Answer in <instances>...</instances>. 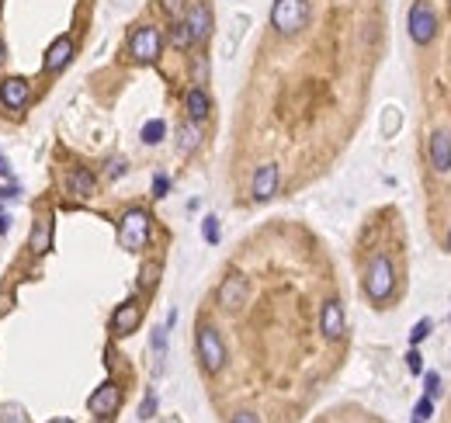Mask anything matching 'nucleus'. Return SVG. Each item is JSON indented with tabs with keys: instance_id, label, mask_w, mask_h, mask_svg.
Returning <instances> with one entry per match:
<instances>
[{
	"instance_id": "b1692460",
	"label": "nucleus",
	"mask_w": 451,
	"mask_h": 423,
	"mask_svg": "<svg viewBox=\"0 0 451 423\" xmlns=\"http://www.w3.org/2000/svg\"><path fill=\"white\" fill-rule=\"evenodd\" d=\"M201 236H205L208 243H219V219H215V216H208V219L201 223Z\"/></svg>"
},
{
	"instance_id": "9d476101",
	"label": "nucleus",
	"mask_w": 451,
	"mask_h": 423,
	"mask_svg": "<svg viewBox=\"0 0 451 423\" xmlns=\"http://www.w3.org/2000/svg\"><path fill=\"white\" fill-rule=\"evenodd\" d=\"M184 21H187L194 42H205V39H208V32H212V11H208L205 0H194V4L187 8V15H184Z\"/></svg>"
},
{
	"instance_id": "7ed1b4c3",
	"label": "nucleus",
	"mask_w": 451,
	"mask_h": 423,
	"mask_svg": "<svg viewBox=\"0 0 451 423\" xmlns=\"http://www.w3.org/2000/svg\"><path fill=\"white\" fill-rule=\"evenodd\" d=\"M118 240H122V247L125 250H142L146 243H149V216L142 208H132V212H125V219H122V229H118Z\"/></svg>"
},
{
	"instance_id": "f8f14e48",
	"label": "nucleus",
	"mask_w": 451,
	"mask_h": 423,
	"mask_svg": "<svg viewBox=\"0 0 451 423\" xmlns=\"http://www.w3.org/2000/svg\"><path fill=\"white\" fill-rule=\"evenodd\" d=\"M243 299H247V278L230 274L219 285V306L222 309H237V306H243Z\"/></svg>"
},
{
	"instance_id": "bb28decb",
	"label": "nucleus",
	"mask_w": 451,
	"mask_h": 423,
	"mask_svg": "<svg viewBox=\"0 0 451 423\" xmlns=\"http://www.w3.org/2000/svg\"><path fill=\"white\" fill-rule=\"evenodd\" d=\"M167 191H170V180H167L163 173H156V177H153V198H163Z\"/></svg>"
},
{
	"instance_id": "a211bd4d",
	"label": "nucleus",
	"mask_w": 451,
	"mask_h": 423,
	"mask_svg": "<svg viewBox=\"0 0 451 423\" xmlns=\"http://www.w3.org/2000/svg\"><path fill=\"white\" fill-rule=\"evenodd\" d=\"M184 104H187V115H191L194 122L208 118V94H205L201 87H191V91H187V97H184Z\"/></svg>"
},
{
	"instance_id": "39448f33",
	"label": "nucleus",
	"mask_w": 451,
	"mask_h": 423,
	"mask_svg": "<svg viewBox=\"0 0 451 423\" xmlns=\"http://www.w3.org/2000/svg\"><path fill=\"white\" fill-rule=\"evenodd\" d=\"M198 357H201V368L208 375H215L226 364V344H222L215 326H201L198 330Z\"/></svg>"
},
{
	"instance_id": "393cba45",
	"label": "nucleus",
	"mask_w": 451,
	"mask_h": 423,
	"mask_svg": "<svg viewBox=\"0 0 451 423\" xmlns=\"http://www.w3.org/2000/svg\"><path fill=\"white\" fill-rule=\"evenodd\" d=\"M427 333H430V319H420V323L409 330V344H420V340H427Z\"/></svg>"
},
{
	"instance_id": "f704fd0d",
	"label": "nucleus",
	"mask_w": 451,
	"mask_h": 423,
	"mask_svg": "<svg viewBox=\"0 0 451 423\" xmlns=\"http://www.w3.org/2000/svg\"><path fill=\"white\" fill-rule=\"evenodd\" d=\"M8 223H11L8 216H0V233H8Z\"/></svg>"
},
{
	"instance_id": "7c9ffc66",
	"label": "nucleus",
	"mask_w": 451,
	"mask_h": 423,
	"mask_svg": "<svg viewBox=\"0 0 451 423\" xmlns=\"http://www.w3.org/2000/svg\"><path fill=\"white\" fill-rule=\"evenodd\" d=\"M233 423H261V420H257L254 413H237V416H233Z\"/></svg>"
},
{
	"instance_id": "423d86ee",
	"label": "nucleus",
	"mask_w": 451,
	"mask_h": 423,
	"mask_svg": "<svg viewBox=\"0 0 451 423\" xmlns=\"http://www.w3.org/2000/svg\"><path fill=\"white\" fill-rule=\"evenodd\" d=\"M160 46H163L160 28L146 25V28H139V32L129 39V56H132L136 63H153V59L160 56Z\"/></svg>"
},
{
	"instance_id": "2eb2a0df",
	"label": "nucleus",
	"mask_w": 451,
	"mask_h": 423,
	"mask_svg": "<svg viewBox=\"0 0 451 423\" xmlns=\"http://www.w3.org/2000/svg\"><path fill=\"white\" fill-rule=\"evenodd\" d=\"M320 330L330 337V340H340L344 337V306L340 302H326L323 312H320Z\"/></svg>"
},
{
	"instance_id": "1a4fd4ad",
	"label": "nucleus",
	"mask_w": 451,
	"mask_h": 423,
	"mask_svg": "<svg viewBox=\"0 0 451 423\" xmlns=\"http://www.w3.org/2000/svg\"><path fill=\"white\" fill-rule=\"evenodd\" d=\"M278 180H282V170H278L275 163H264V167H257V173H254L250 194H254L257 201H268V198L278 194Z\"/></svg>"
},
{
	"instance_id": "c9c22d12",
	"label": "nucleus",
	"mask_w": 451,
	"mask_h": 423,
	"mask_svg": "<svg viewBox=\"0 0 451 423\" xmlns=\"http://www.w3.org/2000/svg\"><path fill=\"white\" fill-rule=\"evenodd\" d=\"M53 423H73V420H53Z\"/></svg>"
},
{
	"instance_id": "c85d7f7f",
	"label": "nucleus",
	"mask_w": 451,
	"mask_h": 423,
	"mask_svg": "<svg viewBox=\"0 0 451 423\" xmlns=\"http://www.w3.org/2000/svg\"><path fill=\"white\" fill-rule=\"evenodd\" d=\"M406 368H409L413 375H420V371H423V357H420L416 350H409V354H406Z\"/></svg>"
},
{
	"instance_id": "f03ea898",
	"label": "nucleus",
	"mask_w": 451,
	"mask_h": 423,
	"mask_svg": "<svg viewBox=\"0 0 451 423\" xmlns=\"http://www.w3.org/2000/svg\"><path fill=\"white\" fill-rule=\"evenodd\" d=\"M392 285H396V271H392V261L385 254H378L368 267V278H365V292L371 302H385L392 295Z\"/></svg>"
},
{
	"instance_id": "20e7f679",
	"label": "nucleus",
	"mask_w": 451,
	"mask_h": 423,
	"mask_svg": "<svg viewBox=\"0 0 451 423\" xmlns=\"http://www.w3.org/2000/svg\"><path fill=\"white\" fill-rule=\"evenodd\" d=\"M406 25H409V39H413L416 46H427V42H434V35H437V15H434V8L427 4V0H413Z\"/></svg>"
},
{
	"instance_id": "5701e85b",
	"label": "nucleus",
	"mask_w": 451,
	"mask_h": 423,
	"mask_svg": "<svg viewBox=\"0 0 451 423\" xmlns=\"http://www.w3.org/2000/svg\"><path fill=\"white\" fill-rule=\"evenodd\" d=\"M430 413H434V399H427V395H423V399L416 402V409H413V423H427V420H430Z\"/></svg>"
},
{
	"instance_id": "f3484780",
	"label": "nucleus",
	"mask_w": 451,
	"mask_h": 423,
	"mask_svg": "<svg viewBox=\"0 0 451 423\" xmlns=\"http://www.w3.org/2000/svg\"><path fill=\"white\" fill-rule=\"evenodd\" d=\"M66 187H70V194H77V198H91L98 184H94V173H91V170L77 167V170L66 177Z\"/></svg>"
},
{
	"instance_id": "c756f323",
	"label": "nucleus",
	"mask_w": 451,
	"mask_h": 423,
	"mask_svg": "<svg viewBox=\"0 0 451 423\" xmlns=\"http://www.w3.org/2000/svg\"><path fill=\"white\" fill-rule=\"evenodd\" d=\"M153 409H156V399H153V395H146V402H142L139 416H142V420H149V413H153Z\"/></svg>"
},
{
	"instance_id": "aec40b11",
	"label": "nucleus",
	"mask_w": 451,
	"mask_h": 423,
	"mask_svg": "<svg viewBox=\"0 0 451 423\" xmlns=\"http://www.w3.org/2000/svg\"><path fill=\"white\" fill-rule=\"evenodd\" d=\"M163 135H167V125H163L160 118H153V122H146V125H142V142L156 146V142H160Z\"/></svg>"
},
{
	"instance_id": "2f4dec72",
	"label": "nucleus",
	"mask_w": 451,
	"mask_h": 423,
	"mask_svg": "<svg viewBox=\"0 0 451 423\" xmlns=\"http://www.w3.org/2000/svg\"><path fill=\"white\" fill-rule=\"evenodd\" d=\"M0 177H11V163L4 160V153H0Z\"/></svg>"
},
{
	"instance_id": "e433bc0d",
	"label": "nucleus",
	"mask_w": 451,
	"mask_h": 423,
	"mask_svg": "<svg viewBox=\"0 0 451 423\" xmlns=\"http://www.w3.org/2000/svg\"><path fill=\"white\" fill-rule=\"evenodd\" d=\"M448 247H451V236H448Z\"/></svg>"
},
{
	"instance_id": "412c9836",
	"label": "nucleus",
	"mask_w": 451,
	"mask_h": 423,
	"mask_svg": "<svg viewBox=\"0 0 451 423\" xmlns=\"http://www.w3.org/2000/svg\"><path fill=\"white\" fill-rule=\"evenodd\" d=\"M198 142H201V129H198V122H187L181 129V149H194Z\"/></svg>"
},
{
	"instance_id": "6ab92c4d",
	"label": "nucleus",
	"mask_w": 451,
	"mask_h": 423,
	"mask_svg": "<svg viewBox=\"0 0 451 423\" xmlns=\"http://www.w3.org/2000/svg\"><path fill=\"white\" fill-rule=\"evenodd\" d=\"M170 42H174L177 49H187V46H194V39H191V28H187V21H184V18H177V21H174Z\"/></svg>"
},
{
	"instance_id": "ddd939ff",
	"label": "nucleus",
	"mask_w": 451,
	"mask_h": 423,
	"mask_svg": "<svg viewBox=\"0 0 451 423\" xmlns=\"http://www.w3.org/2000/svg\"><path fill=\"white\" fill-rule=\"evenodd\" d=\"M427 153H430V167H434L437 173H448V170H451V135H448V132H434Z\"/></svg>"
},
{
	"instance_id": "72a5a7b5",
	"label": "nucleus",
	"mask_w": 451,
	"mask_h": 423,
	"mask_svg": "<svg viewBox=\"0 0 451 423\" xmlns=\"http://www.w3.org/2000/svg\"><path fill=\"white\" fill-rule=\"evenodd\" d=\"M8 59V46H4V39H0V63Z\"/></svg>"
},
{
	"instance_id": "a878e982",
	"label": "nucleus",
	"mask_w": 451,
	"mask_h": 423,
	"mask_svg": "<svg viewBox=\"0 0 451 423\" xmlns=\"http://www.w3.org/2000/svg\"><path fill=\"white\" fill-rule=\"evenodd\" d=\"M156 274H160V267H156V264H146V267H142L139 285H142V288H153V285H156Z\"/></svg>"
},
{
	"instance_id": "9b49d317",
	"label": "nucleus",
	"mask_w": 451,
	"mask_h": 423,
	"mask_svg": "<svg viewBox=\"0 0 451 423\" xmlns=\"http://www.w3.org/2000/svg\"><path fill=\"white\" fill-rule=\"evenodd\" d=\"M139 319H142L139 302H125V306H118L115 316H111V333H115V337H129V333L139 326Z\"/></svg>"
},
{
	"instance_id": "0eeeda50",
	"label": "nucleus",
	"mask_w": 451,
	"mask_h": 423,
	"mask_svg": "<svg viewBox=\"0 0 451 423\" xmlns=\"http://www.w3.org/2000/svg\"><path fill=\"white\" fill-rule=\"evenodd\" d=\"M118 406H122V388H118L115 382L98 385V388H94V395L87 399V409H91L94 416H101V420H108Z\"/></svg>"
},
{
	"instance_id": "dca6fc26",
	"label": "nucleus",
	"mask_w": 451,
	"mask_h": 423,
	"mask_svg": "<svg viewBox=\"0 0 451 423\" xmlns=\"http://www.w3.org/2000/svg\"><path fill=\"white\" fill-rule=\"evenodd\" d=\"M49 240H53V216H39V219H35V229H32L28 250H32V254H46V250H49Z\"/></svg>"
},
{
	"instance_id": "4be33fe9",
	"label": "nucleus",
	"mask_w": 451,
	"mask_h": 423,
	"mask_svg": "<svg viewBox=\"0 0 451 423\" xmlns=\"http://www.w3.org/2000/svg\"><path fill=\"white\" fill-rule=\"evenodd\" d=\"M0 423H32V420L25 416L21 406H4V409H0Z\"/></svg>"
},
{
	"instance_id": "cd10ccee",
	"label": "nucleus",
	"mask_w": 451,
	"mask_h": 423,
	"mask_svg": "<svg viewBox=\"0 0 451 423\" xmlns=\"http://www.w3.org/2000/svg\"><path fill=\"white\" fill-rule=\"evenodd\" d=\"M441 395V375H427V399H437Z\"/></svg>"
},
{
	"instance_id": "6e6552de",
	"label": "nucleus",
	"mask_w": 451,
	"mask_h": 423,
	"mask_svg": "<svg viewBox=\"0 0 451 423\" xmlns=\"http://www.w3.org/2000/svg\"><path fill=\"white\" fill-rule=\"evenodd\" d=\"M32 97V87L25 77H8L4 84H0V104H4L8 111H21Z\"/></svg>"
},
{
	"instance_id": "f257e3e1",
	"label": "nucleus",
	"mask_w": 451,
	"mask_h": 423,
	"mask_svg": "<svg viewBox=\"0 0 451 423\" xmlns=\"http://www.w3.org/2000/svg\"><path fill=\"white\" fill-rule=\"evenodd\" d=\"M309 21V0H275L271 8V25L282 35H295Z\"/></svg>"
},
{
	"instance_id": "4468645a",
	"label": "nucleus",
	"mask_w": 451,
	"mask_h": 423,
	"mask_svg": "<svg viewBox=\"0 0 451 423\" xmlns=\"http://www.w3.org/2000/svg\"><path fill=\"white\" fill-rule=\"evenodd\" d=\"M73 59V42H70V35H59L53 46H49V53H46V73H59L66 63Z\"/></svg>"
},
{
	"instance_id": "473e14b6",
	"label": "nucleus",
	"mask_w": 451,
	"mask_h": 423,
	"mask_svg": "<svg viewBox=\"0 0 451 423\" xmlns=\"http://www.w3.org/2000/svg\"><path fill=\"white\" fill-rule=\"evenodd\" d=\"M122 170H125V163H122V160H115V163H111V170H108V173H111V177H118V173H122Z\"/></svg>"
}]
</instances>
